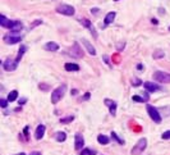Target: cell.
Segmentation results:
<instances>
[{
    "mask_svg": "<svg viewBox=\"0 0 170 155\" xmlns=\"http://www.w3.org/2000/svg\"><path fill=\"white\" fill-rule=\"evenodd\" d=\"M65 91H67V85L63 83L51 92V103L53 104H56V103H59L62 100V98L65 95Z\"/></svg>",
    "mask_w": 170,
    "mask_h": 155,
    "instance_id": "1",
    "label": "cell"
},
{
    "mask_svg": "<svg viewBox=\"0 0 170 155\" xmlns=\"http://www.w3.org/2000/svg\"><path fill=\"white\" fill-rule=\"evenodd\" d=\"M56 12L59 14H64V15H68V17H72V15H74L75 9H74V6H72L69 4H60V5L56 6Z\"/></svg>",
    "mask_w": 170,
    "mask_h": 155,
    "instance_id": "2",
    "label": "cell"
},
{
    "mask_svg": "<svg viewBox=\"0 0 170 155\" xmlns=\"http://www.w3.org/2000/svg\"><path fill=\"white\" fill-rule=\"evenodd\" d=\"M152 78L160 83H170V73H166L163 71H156V72H154Z\"/></svg>",
    "mask_w": 170,
    "mask_h": 155,
    "instance_id": "3",
    "label": "cell"
},
{
    "mask_svg": "<svg viewBox=\"0 0 170 155\" xmlns=\"http://www.w3.org/2000/svg\"><path fill=\"white\" fill-rule=\"evenodd\" d=\"M146 148H147V140L146 139L138 140V142L136 144L132 149V155H140L141 153H143V150Z\"/></svg>",
    "mask_w": 170,
    "mask_h": 155,
    "instance_id": "4",
    "label": "cell"
},
{
    "mask_svg": "<svg viewBox=\"0 0 170 155\" xmlns=\"http://www.w3.org/2000/svg\"><path fill=\"white\" fill-rule=\"evenodd\" d=\"M147 113H148V115L151 117V119L154 120L155 123H161V115H160V113H159V110L156 109V108H154L152 105H147Z\"/></svg>",
    "mask_w": 170,
    "mask_h": 155,
    "instance_id": "5",
    "label": "cell"
},
{
    "mask_svg": "<svg viewBox=\"0 0 170 155\" xmlns=\"http://www.w3.org/2000/svg\"><path fill=\"white\" fill-rule=\"evenodd\" d=\"M22 36L21 35H17V33H13V35H5L3 37L5 44H9V45H13V44H18V42L22 41Z\"/></svg>",
    "mask_w": 170,
    "mask_h": 155,
    "instance_id": "6",
    "label": "cell"
},
{
    "mask_svg": "<svg viewBox=\"0 0 170 155\" xmlns=\"http://www.w3.org/2000/svg\"><path fill=\"white\" fill-rule=\"evenodd\" d=\"M71 55L77 58V59H82L83 58V50L82 48H79V44L78 42H74L73 44V48L71 49Z\"/></svg>",
    "mask_w": 170,
    "mask_h": 155,
    "instance_id": "7",
    "label": "cell"
},
{
    "mask_svg": "<svg viewBox=\"0 0 170 155\" xmlns=\"http://www.w3.org/2000/svg\"><path fill=\"white\" fill-rule=\"evenodd\" d=\"M83 146H84V139L82 133H75L74 136V149L75 150H83Z\"/></svg>",
    "mask_w": 170,
    "mask_h": 155,
    "instance_id": "8",
    "label": "cell"
},
{
    "mask_svg": "<svg viewBox=\"0 0 170 155\" xmlns=\"http://www.w3.org/2000/svg\"><path fill=\"white\" fill-rule=\"evenodd\" d=\"M0 24H2V27H4V28L12 30L14 27V24H15V21H9L4 14H2L0 15Z\"/></svg>",
    "mask_w": 170,
    "mask_h": 155,
    "instance_id": "9",
    "label": "cell"
},
{
    "mask_svg": "<svg viewBox=\"0 0 170 155\" xmlns=\"http://www.w3.org/2000/svg\"><path fill=\"white\" fill-rule=\"evenodd\" d=\"M17 65H18V63L15 62V60H12L10 58H8L5 62L3 63V67H4V69L5 71H15V68H17Z\"/></svg>",
    "mask_w": 170,
    "mask_h": 155,
    "instance_id": "10",
    "label": "cell"
},
{
    "mask_svg": "<svg viewBox=\"0 0 170 155\" xmlns=\"http://www.w3.org/2000/svg\"><path fill=\"white\" fill-rule=\"evenodd\" d=\"M143 87L146 89V91H148V92H157V91L161 90L160 86L157 83H154V82H144Z\"/></svg>",
    "mask_w": 170,
    "mask_h": 155,
    "instance_id": "11",
    "label": "cell"
},
{
    "mask_svg": "<svg viewBox=\"0 0 170 155\" xmlns=\"http://www.w3.org/2000/svg\"><path fill=\"white\" fill-rule=\"evenodd\" d=\"M45 131H46V127L44 124H38L36 131H35V139L36 140H41L42 137L45 136Z\"/></svg>",
    "mask_w": 170,
    "mask_h": 155,
    "instance_id": "12",
    "label": "cell"
},
{
    "mask_svg": "<svg viewBox=\"0 0 170 155\" xmlns=\"http://www.w3.org/2000/svg\"><path fill=\"white\" fill-rule=\"evenodd\" d=\"M82 44L84 45V48H86V50L88 51L90 55H96V49L93 48V45L91 44L90 41H87L86 39H82Z\"/></svg>",
    "mask_w": 170,
    "mask_h": 155,
    "instance_id": "13",
    "label": "cell"
},
{
    "mask_svg": "<svg viewBox=\"0 0 170 155\" xmlns=\"http://www.w3.org/2000/svg\"><path fill=\"white\" fill-rule=\"evenodd\" d=\"M105 105L109 107V111H110V114H111V115H115L116 114V103L115 101L105 99Z\"/></svg>",
    "mask_w": 170,
    "mask_h": 155,
    "instance_id": "14",
    "label": "cell"
},
{
    "mask_svg": "<svg viewBox=\"0 0 170 155\" xmlns=\"http://www.w3.org/2000/svg\"><path fill=\"white\" fill-rule=\"evenodd\" d=\"M59 46L56 42H54V41H49V42H46L45 44V46H44V49L46 50V51H58L59 50Z\"/></svg>",
    "mask_w": 170,
    "mask_h": 155,
    "instance_id": "15",
    "label": "cell"
},
{
    "mask_svg": "<svg viewBox=\"0 0 170 155\" xmlns=\"http://www.w3.org/2000/svg\"><path fill=\"white\" fill-rule=\"evenodd\" d=\"M64 68H65V71H68V72H78L79 71V65L75 64V63H65Z\"/></svg>",
    "mask_w": 170,
    "mask_h": 155,
    "instance_id": "16",
    "label": "cell"
},
{
    "mask_svg": "<svg viewBox=\"0 0 170 155\" xmlns=\"http://www.w3.org/2000/svg\"><path fill=\"white\" fill-rule=\"evenodd\" d=\"M115 17H116V13H115V12H110V13H107L106 17H105V19H104V24L107 26V24H110V23H113L114 19H115Z\"/></svg>",
    "mask_w": 170,
    "mask_h": 155,
    "instance_id": "17",
    "label": "cell"
},
{
    "mask_svg": "<svg viewBox=\"0 0 170 155\" xmlns=\"http://www.w3.org/2000/svg\"><path fill=\"white\" fill-rule=\"evenodd\" d=\"M26 50H27V46H24V45H22V46L19 48V50H18V55H17V58H15V62H17V63H19V62H21V59H22L23 54L26 53Z\"/></svg>",
    "mask_w": 170,
    "mask_h": 155,
    "instance_id": "18",
    "label": "cell"
},
{
    "mask_svg": "<svg viewBox=\"0 0 170 155\" xmlns=\"http://www.w3.org/2000/svg\"><path fill=\"white\" fill-rule=\"evenodd\" d=\"M97 141H99L100 145H107L110 142V139L107 136H105V135H99L97 136Z\"/></svg>",
    "mask_w": 170,
    "mask_h": 155,
    "instance_id": "19",
    "label": "cell"
},
{
    "mask_svg": "<svg viewBox=\"0 0 170 155\" xmlns=\"http://www.w3.org/2000/svg\"><path fill=\"white\" fill-rule=\"evenodd\" d=\"M17 99H18V91H15V90H13V91H10L9 92V95H8V101L9 103H12V101H15Z\"/></svg>",
    "mask_w": 170,
    "mask_h": 155,
    "instance_id": "20",
    "label": "cell"
},
{
    "mask_svg": "<svg viewBox=\"0 0 170 155\" xmlns=\"http://www.w3.org/2000/svg\"><path fill=\"white\" fill-rule=\"evenodd\" d=\"M55 140H56L58 142H64V141L67 140V133H65V132H58V133L55 135Z\"/></svg>",
    "mask_w": 170,
    "mask_h": 155,
    "instance_id": "21",
    "label": "cell"
},
{
    "mask_svg": "<svg viewBox=\"0 0 170 155\" xmlns=\"http://www.w3.org/2000/svg\"><path fill=\"white\" fill-rule=\"evenodd\" d=\"M22 28H23V24H22V22H19V21H15V24H14V27L10 30L13 33H17V32H19V31H22Z\"/></svg>",
    "mask_w": 170,
    "mask_h": 155,
    "instance_id": "22",
    "label": "cell"
},
{
    "mask_svg": "<svg viewBox=\"0 0 170 155\" xmlns=\"http://www.w3.org/2000/svg\"><path fill=\"white\" fill-rule=\"evenodd\" d=\"M152 57H154V59H161V58H164L165 57V53H164V50H155L154 51V54H152Z\"/></svg>",
    "mask_w": 170,
    "mask_h": 155,
    "instance_id": "23",
    "label": "cell"
},
{
    "mask_svg": "<svg viewBox=\"0 0 170 155\" xmlns=\"http://www.w3.org/2000/svg\"><path fill=\"white\" fill-rule=\"evenodd\" d=\"M79 154H81V155H96L97 151L93 150V149H83Z\"/></svg>",
    "mask_w": 170,
    "mask_h": 155,
    "instance_id": "24",
    "label": "cell"
},
{
    "mask_svg": "<svg viewBox=\"0 0 170 155\" xmlns=\"http://www.w3.org/2000/svg\"><path fill=\"white\" fill-rule=\"evenodd\" d=\"M73 120H74V117H73V115H68V117H65V118H62V119H60V123L67 124V123H72Z\"/></svg>",
    "mask_w": 170,
    "mask_h": 155,
    "instance_id": "25",
    "label": "cell"
},
{
    "mask_svg": "<svg viewBox=\"0 0 170 155\" xmlns=\"http://www.w3.org/2000/svg\"><path fill=\"white\" fill-rule=\"evenodd\" d=\"M111 139H113V140H115V141H116L118 144H120V145H124V140H122L120 137H118V135H116V133H115L114 131L111 132Z\"/></svg>",
    "mask_w": 170,
    "mask_h": 155,
    "instance_id": "26",
    "label": "cell"
},
{
    "mask_svg": "<svg viewBox=\"0 0 170 155\" xmlns=\"http://www.w3.org/2000/svg\"><path fill=\"white\" fill-rule=\"evenodd\" d=\"M79 22H81V23H82V24H83L86 28H88V30L92 27V23H91L88 19H84V18H83V19H79Z\"/></svg>",
    "mask_w": 170,
    "mask_h": 155,
    "instance_id": "27",
    "label": "cell"
},
{
    "mask_svg": "<svg viewBox=\"0 0 170 155\" xmlns=\"http://www.w3.org/2000/svg\"><path fill=\"white\" fill-rule=\"evenodd\" d=\"M132 100L133 101H137V103H146V100H144L143 98H141V96H138V95H133Z\"/></svg>",
    "mask_w": 170,
    "mask_h": 155,
    "instance_id": "28",
    "label": "cell"
},
{
    "mask_svg": "<svg viewBox=\"0 0 170 155\" xmlns=\"http://www.w3.org/2000/svg\"><path fill=\"white\" fill-rule=\"evenodd\" d=\"M131 82H132V85H133V86H140V85L142 83V81H141L140 78H136V77H134V78H132V81H131Z\"/></svg>",
    "mask_w": 170,
    "mask_h": 155,
    "instance_id": "29",
    "label": "cell"
},
{
    "mask_svg": "<svg viewBox=\"0 0 170 155\" xmlns=\"http://www.w3.org/2000/svg\"><path fill=\"white\" fill-rule=\"evenodd\" d=\"M161 139L163 140H170V131H166L161 135Z\"/></svg>",
    "mask_w": 170,
    "mask_h": 155,
    "instance_id": "30",
    "label": "cell"
},
{
    "mask_svg": "<svg viewBox=\"0 0 170 155\" xmlns=\"http://www.w3.org/2000/svg\"><path fill=\"white\" fill-rule=\"evenodd\" d=\"M0 105H2L3 109H6V107H8V100H5V99H0Z\"/></svg>",
    "mask_w": 170,
    "mask_h": 155,
    "instance_id": "31",
    "label": "cell"
},
{
    "mask_svg": "<svg viewBox=\"0 0 170 155\" xmlns=\"http://www.w3.org/2000/svg\"><path fill=\"white\" fill-rule=\"evenodd\" d=\"M41 23H42V21H35V22H33V23L31 24V27H30V28H31V30H32V28H35L37 24H41Z\"/></svg>",
    "mask_w": 170,
    "mask_h": 155,
    "instance_id": "32",
    "label": "cell"
},
{
    "mask_svg": "<svg viewBox=\"0 0 170 155\" xmlns=\"http://www.w3.org/2000/svg\"><path fill=\"white\" fill-rule=\"evenodd\" d=\"M28 130H30L28 126H26V127H24V130H23V133H24V136H26L27 139H28Z\"/></svg>",
    "mask_w": 170,
    "mask_h": 155,
    "instance_id": "33",
    "label": "cell"
},
{
    "mask_svg": "<svg viewBox=\"0 0 170 155\" xmlns=\"http://www.w3.org/2000/svg\"><path fill=\"white\" fill-rule=\"evenodd\" d=\"M90 98H91V94H90V92H86V94H84V95H83L82 100H88Z\"/></svg>",
    "mask_w": 170,
    "mask_h": 155,
    "instance_id": "34",
    "label": "cell"
},
{
    "mask_svg": "<svg viewBox=\"0 0 170 155\" xmlns=\"http://www.w3.org/2000/svg\"><path fill=\"white\" fill-rule=\"evenodd\" d=\"M124 45H125V44H124V42H123V44H122V42H120V44H118V45H116V49H118L119 51H120V50H123V49H124Z\"/></svg>",
    "mask_w": 170,
    "mask_h": 155,
    "instance_id": "35",
    "label": "cell"
},
{
    "mask_svg": "<svg viewBox=\"0 0 170 155\" xmlns=\"http://www.w3.org/2000/svg\"><path fill=\"white\" fill-rule=\"evenodd\" d=\"M30 155H42V154H41L40 151H32Z\"/></svg>",
    "mask_w": 170,
    "mask_h": 155,
    "instance_id": "36",
    "label": "cell"
},
{
    "mask_svg": "<svg viewBox=\"0 0 170 155\" xmlns=\"http://www.w3.org/2000/svg\"><path fill=\"white\" fill-rule=\"evenodd\" d=\"M137 69H138V71H142V69H143V65H142V64H138V65H137Z\"/></svg>",
    "mask_w": 170,
    "mask_h": 155,
    "instance_id": "37",
    "label": "cell"
},
{
    "mask_svg": "<svg viewBox=\"0 0 170 155\" xmlns=\"http://www.w3.org/2000/svg\"><path fill=\"white\" fill-rule=\"evenodd\" d=\"M151 22H152V23H155V24H157V19H155V18H152Z\"/></svg>",
    "mask_w": 170,
    "mask_h": 155,
    "instance_id": "38",
    "label": "cell"
},
{
    "mask_svg": "<svg viewBox=\"0 0 170 155\" xmlns=\"http://www.w3.org/2000/svg\"><path fill=\"white\" fill-rule=\"evenodd\" d=\"M27 100L26 99H23V100H19V104H24V103H26Z\"/></svg>",
    "mask_w": 170,
    "mask_h": 155,
    "instance_id": "39",
    "label": "cell"
},
{
    "mask_svg": "<svg viewBox=\"0 0 170 155\" xmlns=\"http://www.w3.org/2000/svg\"><path fill=\"white\" fill-rule=\"evenodd\" d=\"M77 92H78L77 90H73V91H72V94H73V95H77Z\"/></svg>",
    "mask_w": 170,
    "mask_h": 155,
    "instance_id": "40",
    "label": "cell"
},
{
    "mask_svg": "<svg viewBox=\"0 0 170 155\" xmlns=\"http://www.w3.org/2000/svg\"><path fill=\"white\" fill-rule=\"evenodd\" d=\"M14 155H26L24 153H19V154H14Z\"/></svg>",
    "mask_w": 170,
    "mask_h": 155,
    "instance_id": "41",
    "label": "cell"
},
{
    "mask_svg": "<svg viewBox=\"0 0 170 155\" xmlns=\"http://www.w3.org/2000/svg\"><path fill=\"white\" fill-rule=\"evenodd\" d=\"M114 2H119V0H114Z\"/></svg>",
    "mask_w": 170,
    "mask_h": 155,
    "instance_id": "42",
    "label": "cell"
},
{
    "mask_svg": "<svg viewBox=\"0 0 170 155\" xmlns=\"http://www.w3.org/2000/svg\"><path fill=\"white\" fill-rule=\"evenodd\" d=\"M169 31H170V26H169Z\"/></svg>",
    "mask_w": 170,
    "mask_h": 155,
    "instance_id": "43",
    "label": "cell"
}]
</instances>
